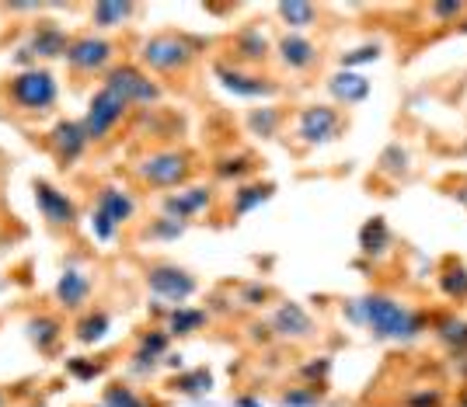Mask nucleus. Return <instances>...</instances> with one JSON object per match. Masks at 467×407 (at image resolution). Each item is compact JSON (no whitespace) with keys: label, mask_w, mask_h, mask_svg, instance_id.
I'll use <instances>...</instances> for the list:
<instances>
[{"label":"nucleus","mask_w":467,"mask_h":407,"mask_svg":"<svg viewBox=\"0 0 467 407\" xmlns=\"http://www.w3.org/2000/svg\"><path fill=\"white\" fill-rule=\"evenodd\" d=\"M213 80L227 91L231 97L241 101H262V105H273L275 97L283 95V84L273 74H262V70H244V66H234L227 59H216L213 63Z\"/></svg>","instance_id":"obj_7"},{"label":"nucleus","mask_w":467,"mask_h":407,"mask_svg":"<svg viewBox=\"0 0 467 407\" xmlns=\"http://www.w3.org/2000/svg\"><path fill=\"white\" fill-rule=\"evenodd\" d=\"M283 122H286V112L279 105H262V108H248L244 116V126L248 133L258 136V139H275L283 133Z\"/></svg>","instance_id":"obj_30"},{"label":"nucleus","mask_w":467,"mask_h":407,"mask_svg":"<svg viewBox=\"0 0 467 407\" xmlns=\"http://www.w3.org/2000/svg\"><path fill=\"white\" fill-rule=\"evenodd\" d=\"M210 310L206 307H171L168 310V317H164V331L171 334V338H192V334H199L202 328H210Z\"/></svg>","instance_id":"obj_28"},{"label":"nucleus","mask_w":467,"mask_h":407,"mask_svg":"<svg viewBox=\"0 0 467 407\" xmlns=\"http://www.w3.org/2000/svg\"><path fill=\"white\" fill-rule=\"evenodd\" d=\"M273 300L275 290L269 282H262V279H252V282L237 286V307H244V310H265V307H273Z\"/></svg>","instance_id":"obj_37"},{"label":"nucleus","mask_w":467,"mask_h":407,"mask_svg":"<svg viewBox=\"0 0 467 407\" xmlns=\"http://www.w3.org/2000/svg\"><path fill=\"white\" fill-rule=\"evenodd\" d=\"M91 407H95V404H91Z\"/></svg>","instance_id":"obj_55"},{"label":"nucleus","mask_w":467,"mask_h":407,"mask_svg":"<svg viewBox=\"0 0 467 407\" xmlns=\"http://www.w3.org/2000/svg\"><path fill=\"white\" fill-rule=\"evenodd\" d=\"M457 407H467V383H464V390L457 393Z\"/></svg>","instance_id":"obj_52"},{"label":"nucleus","mask_w":467,"mask_h":407,"mask_svg":"<svg viewBox=\"0 0 467 407\" xmlns=\"http://www.w3.org/2000/svg\"><path fill=\"white\" fill-rule=\"evenodd\" d=\"M273 59L286 74H311L314 66H321V46L311 36H293L283 32L273 42Z\"/></svg>","instance_id":"obj_18"},{"label":"nucleus","mask_w":467,"mask_h":407,"mask_svg":"<svg viewBox=\"0 0 467 407\" xmlns=\"http://www.w3.org/2000/svg\"><path fill=\"white\" fill-rule=\"evenodd\" d=\"M254 171H258V164L252 154H223L213 160V178L227 181V185H244Z\"/></svg>","instance_id":"obj_31"},{"label":"nucleus","mask_w":467,"mask_h":407,"mask_svg":"<svg viewBox=\"0 0 467 407\" xmlns=\"http://www.w3.org/2000/svg\"><path fill=\"white\" fill-rule=\"evenodd\" d=\"M101 84L109 87V91H116L130 108L133 105H140V108H154V105H161L164 101V84L157 77H150L140 63H116L105 77H101Z\"/></svg>","instance_id":"obj_9"},{"label":"nucleus","mask_w":467,"mask_h":407,"mask_svg":"<svg viewBox=\"0 0 467 407\" xmlns=\"http://www.w3.org/2000/svg\"><path fill=\"white\" fill-rule=\"evenodd\" d=\"M21 407H46V401H28V404H21Z\"/></svg>","instance_id":"obj_54"},{"label":"nucleus","mask_w":467,"mask_h":407,"mask_svg":"<svg viewBox=\"0 0 467 407\" xmlns=\"http://www.w3.org/2000/svg\"><path fill=\"white\" fill-rule=\"evenodd\" d=\"M126 369H130L133 376H154L157 369H161V359H157V355H150V351H143V349H133V351H130V362H126Z\"/></svg>","instance_id":"obj_44"},{"label":"nucleus","mask_w":467,"mask_h":407,"mask_svg":"<svg viewBox=\"0 0 467 407\" xmlns=\"http://www.w3.org/2000/svg\"><path fill=\"white\" fill-rule=\"evenodd\" d=\"M137 349L150 351V355H157L161 362H164V355L171 351V334L164 328H147L137 334Z\"/></svg>","instance_id":"obj_42"},{"label":"nucleus","mask_w":467,"mask_h":407,"mask_svg":"<svg viewBox=\"0 0 467 407\" xmlns=\"http://www.w3.org/2000/svg\"><path fill=\"white\" fill-rule=\"evenodd\" d=\"M161 369L182 372V369H185V355H182V351H168V355H164V362H161Z\"/></svg>","instance_id":"obj_48"},{"label":"nucleus","mask_w":467,"mask_h":407,"mask_svg":"<svg viewBox=\"0 0 467 407\" xmlns=\"http://www.w3.org/2000/svg\"><path fill=\"white\" fill-rule=\"evenodd\" d=\"M275 21L283 25V32H293V36H307V28H314L321 21V7L317 4H307V0H283L273 7Z\"/></svg>","instance_id":"obj_25"},{"label":"nucleus","mask_w":467,"mask_h":407,"mask_svg":"<svg viewBox=\"0 0 467 407\" xmlns=\"http://www.w3.org/2000/svg\"><path fill=\"white\" fill-rule=\"evenodd\" d=\"M143 286L157 300H164L171 307H185L199 292V279H195V271H189L185 265H175V261H147L143 265Z\"/></svg>","instance_id":"obj_10"},{"label":"nucleus","mask_w":467,"mask_h":407,"mask_svg":"<svg viewBox=\"0 0 467 407\" xmlns=\"http://www.w3.org/2000/svg\"><path fill=\"white\" fill-rule=\"evenodd\" d=\"M112 331V310H105V307H88L84 313H78V321H74V328H70V338L78 341V345H98V341H105V334Z\"/></svg>","instance_id":"obj_27"},{"label":"nucleus","mask_w":467,"mask_h":407,"mask_svg":"<svg viewBox=\"0 0 467 407\" xmlns=\"http://www.w3.org/2000/svg\"><path fill=\"white\" fill-rule=\"evenodd\" d=\"M377 175L388 178V181H401V178L411 175V150L405 143H388L380 157H377Z\"/></svg>","instance_id":"obj_33"},{"label":"nucleus","mask_w":467,"mask_h":407,"mask_svg":"<svg viewBox=\"0 0 467 407\" xmlns=\"http://www.w3.org/2000/svg\"><path fill=\"white\" fill-rule=\"evenodd\" d=\"M130 105L116 95V91H109L105 84L98 87L95 95L88 97V108H84V116H80V126H84V133H88V143L91 147H101L109 136H116V129L130 118Z\"/></svg>","instance_id":"obj_11"},{"label":"nucleus","mask_w":467,"mask_h":407,"mask_svg":"<svg viewBox=\"0 0 467 407\" xmlns=\"http://www.w3.org/2000/svg\"><path fill=\"white\" fill-rule=\"evenodd\" d=\"M25 338L32 341V349L39 351V355L49 359V355H57L59 345H63V338H67V324H63V317H59V313L39 310L25 321Z\"/></svg>","instance_id":"obj_20"},{"label":"nucleus","mask_w":467,"mask_h":407,"mask_svg":"<svg viewBox=\"0 0 467 407\" xmlns=\"http://www.w3.org/2000/svg\"><path fill=\"white\" fill-rule=\"evenodd\" d=\"M328 401V383H296L275 393L279 407H321Z\"/></svg>","instance_id":"obj_35"},{"label":"nucleus","mask_w":467,"mask_h":407,"mask_svg":"<svg viewBox=\"0 0 467 407\" xmlns=\"http://www.w3.org/2000/svg\"><path fill=\"white\" fill-rule=\"evenodd\" d=\"M32 198H36V209H39V216L46 219L49 230H78L80 206L74 202V195H67L49 178H36L32 181Z\"/></svg>","instance_id":"obj_13"},{"label":"nucleus","mask_w":467,"mask_h":407,"mask_svg":"<svg viewBox=\"0 0 467 407\" xmlns=\"http://www.w3.org/2000/svg\"><path fill=\"white\" fill-rule=\"evenodd\" d=\"M91 296H95V279L91 271L80 269V265H67L59 271L57 286H53V300L63 313H84L91 307Z\"/></svg>","instance_id":"obj_16"},{"label":"nucleus","mask_w":467,"mask_h":407,"mask_svg":"<svg viewBox=\"0 0 467 407\" xmlns=\"http://www.w3.org/2000/svg\"><path fill=\"white\" fill-rule=\"evenodd\" d=\"M453 372L467 383V355H453Z\"/></svg>","instance_id":"obj_50"},{"label":"nucleus","mask_w":467,"mask_h":407,"mask_svg":"<svg viewBox=\"0 0 467 407\" xmlns=\"http://www.w3.org/2000/svg\"><path fill=\"white\" fill-rule=\"evenodd\" d=\"M273 42L258 25H248V28H241V32H234L231 42H227V63L234 66H244V70H258V66H265L269 59H273Z\"/></svg>","instance_id":"obj_17"},{"label":"nucleus","mask_w":467,"mask_h":407,"mask_svg":"<svg viewBox=\"0 0 467 407\" xmlns=\"http://www.w3.org/2000/svg\"><path fill=\"white\" fill-rule=\"evenodd\" d=\"M269 328H273L275 341H286V345H311L321 338V324L314 321V313L296 303V300H283L273 303V313L265 317Z\"/></svg>","instance_id":"obj_12"},{"label":"nucleus","mask_w":467,"mask_h":407,"mask_svg":"<svg viewBox=\"0 0 467 407\" xmlns=\"http://www.w3.org/2000/svg\"><path fill=\"white\" fill-rule=\"evenodd\" d=\"M342 317L359 324L373 341H388V345H411L426 338L429 331V313L411 303H401L390 292H367L359 300H349L342 307Z\"/></svg>","instance_id":"obj_1"},{"label":"nucleus","mask_w":467,"mask_h":407,"mask_svg":"<svg viewBox=\"0 0 467 407\" xmlns=\"http://www.w3.org/2000/svg\"><path fill=\"white\" fill-rule=\"evenodd\" d=\"M346 133V116L342 108L335 105H304L296 116H293V143L304 147V150H317V147H328L338 136Z\"/></svg>","instance_id":"obj_5"},{"label":"nucleus","mask_w":467,"mask_h":407,"mask_svg":"<svg viewBox=\"0 0 467 407\" xmlns=\"http://www.w3.org/2000/svg\"><path fill=\"white\" fill-rule=\"evenodd\" d=\"M359 254L370 258V261H388L394 254V233H390L384 216H370L359 227Z\"/></svg>","instance_id":"obj_22"},{"label":"nucleus","mask_w":467,"mask_h":407,"mask_svg":"<svg viewBox=\"0 0 467 407\" xmlns=\"http://www.w3.org/2000/svg\"><path fill=\"white\" fill-rule=\"evenodd\" d=\"M234 407H265L258 397H248V393H241V397H234Z\"/></svg>","instance_id":"obj_49"},{"label":"nucleus","mask_w":467,"mask_h":407,"mask_svg":"<svg viewBox=\"0 0 467 407\" xmlns=\"http://www.w3.org/2000/svg\"><path fill=\"white\" fill-rule=\"evenodd\" d=\"M0 407H11V390L0 387Z\"/></svg>","instance_id":"obj_51"},{"label":"nucleus","mask_w":467,"mask_h":407,"mask_svg":"<svg viewBox=\"0 0 467 407\" xmlns=\"http://www.w3.org/2000/svg\"><path fill=\"white\" fill-rule=\"evenodd\" d=\"M206 42L189 32H154L137 46V63L150 77H185Z\"/></svg>","instance_id":"obj_3"},{"label":"nucleus","mask_w":467,"mask_h":407,"mask_svg":"<svg viewBox=\"0 0 467 407\" xmlns=\"http://www.w3.org/2000/svg\"><path fill=\"white\" fill-rule=\"evenodd\" d=\"M401 407H447V390L443 387H419L401 397Z\"/></svg>","instance_id":"obj_43"},{"label":"nucleus","mask_w":467,"mask_h":407,"mask_svg":"<svg viewBox=\"0 0 467 407\" xmlns=\"http://www.w3.org/2000/svg\"><path fill=\"white\" fill-rule=\"evenodd\" d=\"M67 376L78 380V383H91V380H101L109 372V359H95V355H70L67 362Z\"/></svg>","instance_id":"obj_38"},{"label":"nucleus","mask_w":467,"mask_h":407,"mask_svg":"<svg viewBox=\"0 0 467 407\" xmlns=\"http://www.w3.org/2000/svg\"><path fill=\"white\" fill-rule=\"evenodd\" d=\"M88 230H91V237H95L98 244H112V240L119 237L116 223H109V219H105L101 213H95V209L88 213Z\"/></svg>","instance_id":"obj_45"},{"label":"nucleus","mask_w":467,"mask_h":407,"mask_svg":"<svg viewBox=\"0 0 467 407\" xmlns=\"http://www.w3.org/2000/svg\"><path fill=\"white\" fill-rule=\"evenodd\" d=\"M91 209H95V213H101L109 223H116L119 230H122V227L137 223L140 202H137V195L130 192V188L105 181V185H98V188H95V206H91Z\"/></svg>","instance_id":"obj_19"},{"label":"nucleus","mask_w":467,"mask_h":407,"mask_svg":"<svg viewBox=\"0 0 467 407\" xmlns=\"http://www.w3.org/2000/svg\"><path fill=\"white\" fill-rule=\"evenodd\" d=\"M63 63L74 77H105L119 63V42L105 39L98 32H80L70 39Z\"/></svg>","instance_id":"obj_6"},{"label":"nucleus","mask_w":467,"mask_h":407,"mask_svg":"<svg viewBox=\"0 0 467 407\" xmlns=\"http://www.w3.org/2000/svg\"><path fill=\"white\" fill-rule=\"evenodd\" d=\"M248 341H254V345H273V328H269V321H252L248 324Z\"/></svg>","instance_id":"obj_46"},{"label":"nucleus","mask_w":467,"mask_h":407,"mask_svg":"<svg viewBox=\"0 0 467 407\" xmlns=\"http://www.w3.org/2000/svg\"><path fill=\"white\" fill-rule=\"evenodd\" d=\"M331 376V355H314V359H304L296 366V380L300 383H328Z\"/></svg>","instance_id":"obj_41"},{"label":"nucleus","mask_w":467,"mask_h":407,"mask_svg":"<svg viewBox=\"0 0 467 407\" xmlns=\"http://www.w3.org/2000/svg\"><path fill=\"white\" fill-rule=\"evenodd\" d=\"M457 36H467V18L461 21V25H457Z\"/></svg>","instance_id":"obj_53"},{"label":"nucleus","mask_w":467,"mask_h":407,"mask_svg":"<svg viewBox=\"0 0 467 407\" xmlns=\"http://www.w3.org/2000/svg\"><path fill=\"white\" fill-rule=\"evenodd\" d=\"M70 32L53 18H42L36 21L32 28H28V39L18 46V53H15V63H18V70H28V66H46V63H53V59H63L67 56V49H70Z\"/></svg>","instance_id":"obj_8"},{"label":"nucleus","mask_w":467,"mask_h":407,"mask_svg":"<svg viewBox=\"0 0 467 407\" xmlns=\"http://www.w3.org/2000/svg\"><path fill=\"white\" fill-rule=\"evenodd\" d=\"M377 59H380V46H377V42H363V46H356V49L338 53V70H356V74H359V66H370Z\"/></svg>","instance_id":"obj_40"},{"label":"nucleus","mask_w":467,"mask_h":407,"mask_svg":"<svg viewBox=\"0 0 467 407\" xmlns=\"http://www.w3.org/2000/svg\"><path fill=\"white\" fill-rule=\"evenodd\" d=\"M168 390L178 393V397H202L213 390V372L206 366H195V369H182L168 380Z\"/></svg>","instance_id":"obj_34"},{"label":"nucleus","mask_w":467,"mask_h":407,"mask_svg":"<svg viewBox=\"0 0 467 407\" xmlns=\"http://www.w3.org/2000/svg\"><path fill=\"white\" fill-rule=\"evenodd\" d=\"M216 202V188L213 185H202V181H192V185H185V188H175V192H164L157 198V209L161 216H171L178 223H192L199 219L202 213H210Z\"/></svg>","instance_id":"obj_15"},{"label":"nucleus","mask_w":467,"mask_h":407,"mask_svg":"<svg viewBox=\"0 0 467 407\" xmlns=\"http://www.w3.org/2000/svg\"><path fill=\"white\" fill-rule=\"evenodd\" d=\"M325 91L331 95V105H335V108H359V105L373 95V84L367 80V74L335 70V74L325 80Z\"/></svg>","instance_id":"obj_21"},{"label":"nucleus","mask_w":467,"mask_h":407,"mask_svg":"<svg viewBox=\"0 0 467 407\" xmlns=\"http://www.w3.org/2000/svg\"><path fill=\"white\" fill-rule=\"evenodd\" d=\"M275 195V185L269 181H244V185H234L231 202H227V216L231 219H241V216L254 213L258 206H265Z\"/></svg>","instance_id":"obj_26"},{"label":"nucleus","mask_w":467,"mask_h":407,"mask_svg":"<svg viewBox=\"0 0 467 407\" xmlns=\"http://www.w3.org/2000/svg\"><path fill=\"white\" fill-rule=\"evenodd\" d=\"M42 147H46L49 157L57 160L59 171L78 168L80 160H84V154L91 150V143H88V133H84L80 118H57V122L49 126L46 139H42Z\"/></svg>","instance_id":"obj_14"},{"label":"nucleus","mask_w":467,"mask_h":407,"mask_svg":"<svg viewBox=\"0 0 467 407\" xmlns=\"http://www.w3.org/2000/svg\"><path fill=\"white\" fill-rule=\"evenodd\" d=\"M450 198H453V202H461V206H464L467 209V178H457V181H450Z\"/></svg>","instance_id":"obj_47"},{"label":"nucleus","mask_w":467,"mask_h":407,"mask_svg":"<svg viewBox=\"0 0 467 407\" xmlns=\"http://www.w3.org/2000/svg\"><path fill=\"white\" fill-rule=\"evenodd\" d=\"M426 15L436 25H461V21L467 18V4L464 0H432V4H426Z\"/></svg>","instance_id":"obj_39"},{"label":"nucleus","mask_w":467,"mask_h":407,"mask_svg":"<svg viewBox=\"0 0 467 407\" xmlns=\"http://www.w3.org/2000/svg\"><path fill=\"white\" fill-rule=\"evenodd\" d=\"M137 15L140 7L130 0H101V4H91L88 21H91L95 32H116V28H126Z\"/></svg>","instance_id":"obj_24"},{"label":"nucleus","mask_w":467,"mask_h":407,"mask_svg":"<svg viewBox=\"0 0 467 407\" xmlns=\"http://www.w3.org/2000/svg\"><path fill=\"white\" fill-rule=\"evenodd\" d=\"M4 108H11L21 118H46L57 112L59 105V80L49 66H28L15 70L0 84Z\"/></svg>","instance_id":"obj_2"},{"label":"nucleus","mask_w":467,"mask_h":407,"mask_svg":"<svg viewBox=\"0 0 467 407\" xmlns=\"http://www.w3.org/2000/svg\"><path fill=\"white\" fill-rule=\"evenodd\" d=\"M185 230H189L185 223H178V219H171V216L157 213L150 223H143V227H140V240H150V244H171V240H178Z\"/></svg>","instance_id":"obj_36"},{"label":"nucleus","mask_w":467,"mask_h":407,"mask_svg":"<svg viewBox=\"0 0 467 407\" xmlns=\"http://www.w3.org/2000/svg\"><path fill=\"white\" fill-rule=\"evenodd\" d=\"M436 286H440L443 300H450V303H467V265L464 261L447 258V261L440 265Z\"/></svg>","instance_id":"obj_29"},{"label":"nucleus","mask_w":467,"mask_h":407,"mask_svg":"<svg viewBox=\"0 0 467 407\" xmlns=\"http://www.w3.org/2000/svg\"><path fill=\"white\" fill-rule=\"evenodd\" d=\"M429 331L450 355H467V317H461V313H432Z\"/></svg>","instance_id":"obj_23"},{"label":"nucleus","mask_w":467,"mask_h":407,"mask_svg":"<svg viewBox=\"0 0 467 407\" xmlns=\"http://www.w3.org/2000/svg\"><path fill=\"white\" fill-rule=\"evenodd\" d=\"M98 407H161L157 401L150 397H143L133 383H126V380H109L105 387H101V401Z\"/></svg>","instance_id":"obj_32"},{"label":"nucleus","mask_w":467,"mask_h":407,"mask_svg":"<svg viewBox=\"0 0 467 407\" xmlns=\"http://www.w3.org/2000/svg\"><path fill=\"white\" fill-rule=\"evenodd\" d=\"M192 175L195 157L182 147H157V150H147L143 157H137V164H133V178L147 192L185 188V185H192Z\"/></svg>","instance_id":"obj_4"}]
</instances>
